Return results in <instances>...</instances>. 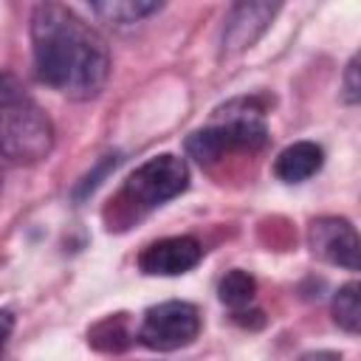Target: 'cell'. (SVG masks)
<instances>
[{
    "label": "cell",
    "mask_w": 361,
    "mask_h": 361,
    "mask_svg": "<svg viewBox=\"0 0 361 361\" xmlns=\"http://www.w3.org/2000/svg\"><path fill=\"white\" fill-rule=\"evenodd\" d=\"M31 54L39 82L79 102L99 96L110 73L107 42L62 3L34 6Z\"/></svg>",
    "instance_id": "6da1fadb"
},
{
    "label": "cell",
    "mask_w": 361,
    "mask_h": 361,
    "mask_svg": "<svg viewBox=\"0 0 361 361\" xmlns=\"http://www.w3.org/2000/svg\"><path fill=\"white\" fill-rule=\"evenodd\" d=\"M268 141L262 107L254 99H234L214 110L212 121L186 138V152L197 164H212L234 149H259Z\"/></svg>",
    "instance_id": "7a4b0ae2"
},
{
    "label": "cell",
    "mask_w": 361,
    "mask_h": 361,
    "mask_svg": "<svg viewBox=\"0 0 361 361\" xmlns=\"http://www.w3.org/2000/svg\"><path fill=\"white\" fill-rule=\"evenodd\" d=\"M3 116V155L11 164H37L54 147V124L42 107L17 85L11 73H3L0 87Z\"/></svg>",
    "instance_id": "3957f363"
},
{
    "label": "cell",
    "mask_w": 361,
    "mask_h": 361,
    "mask_svg": "<svg viewBox=\"0 0 361 361\" xmlns=\"http://www.w3.org/2000/svg\"><path fill=\"white\" fill-rule=\"evenodd\" d=\"M189 186V169L186 161L178 155H155L149 161H144L127 180H124V192L121 197L133 206V209H155L172 197H178L183 189Z\"/></svg>",
    "instance_id": "277c9868"
},
{
    "label": "cell",
    "mask_w": 361,
    "mask_h": 361,
    "mask_svg": "<svg viewBox=\"0 0 361 361\" xmlns=\"http://www.w3.org/2000/svg\"><path fill=\"white\" fill-rule=\"evenodd\" d=\"M138 341L158 353H172L180 347H189L200 336V313L192 302L169 299L161 305H152L138 324Z\"/></svg>",
    "instance_id": "5b68a950"
},
{
    "label": "cell",
    "mask_w": 361,
    "mask_h": 361,
    "mask_svg": "<svg viewBox=\"0 0 361 361\" xmlns=\"http://www.w3.org/2000/svg\"><path fill=\"white\" fill-rule=\"evenodd\" d=\"M307 245L330 265L361 271V234L344 217H316L307 228Z\"/></svg>",
    "instance_id": "8992f818"
},
{
    "label": "cell",
    "mask_w": 361,
    "mask_h": 361,
    "mask_svg": "<svg viewBox=\"0 0 361 361\" xmlns=\"http://www.w3.org/2000/svg\"><path fill=\"white\" fill-rule=\"evenodd\" d=\"M276 11H279L276 3H234L223 20L220 54L231 56V54L251 48L265 34V28L276 17Z\"/></svg>",
    "instance_id": "52a82bcc"
},
{
    "label": "cell",
    "mask_w": 361,
    "mask_h": 361,
    "mask_svg": "<svg viewBox=\"0 0 361 361\" xmlns=\"http://www.w3.org/2000/svg\"><path fill=\"white\" fill-rule=\"evenodd\" d=\"M200 259H203V245L195 237L180 234L149 243L138 254V268L147 276H180L192 271Z\"/></svg>",
    "instance_id": "ba28073f"
},
{
    "label": "cell",
    "mask_w": 361,
    "mask_h": 361,
    "mask_svg": "<svg viewBox=\"0 0 361 361\" xmlns=\"http://www.w3.org/2000/svg\"><path fill=\"white\" fill-rule=\"evenodd\" d=\"M324 164V149L316 141H296L288 144L276 161H274V175L282 183H302L307 178H313Z\"/></svg>",
    "instance_id": "9c48e42d"
},
{
    "label": "cell",
    "mask_w": 361,
    "mask_h": 361,
    "mask_svg": "<svg viewBox=\"0 0 361 361\" xmlns=\"http://www.w3.org/2000/svg\"><path fill=\"white\" fill-rule=\"evenodd\" d=\"M330 316H333V322H336L341 330L361 336V279L344 282V285L333 293Z\"/></svg>",
    "instance_id": "30bf717a"
},
{
    "label": "cell",
    "mask_w": 361,
    "mask_h": 361,
    "mask_svg": "<svg viewBox=\"0 0 361 361\" xmlns=\"http://www.w3.org/2000/svg\"><path fill=\"white\" fill-rule=\"evenodd\" d=\"M90 11L99 14L110 25H133V23H141L144 17L161 11V3H147V0H107V3H90Z\"/></svg>",
    "instance_id": "8fae6325"
},
{
    "label": "cell",
    "mask_w": 361,
    "mask_h": 361,
    "mask_svg": "<svg viewBox=\"0 0 361 361\" xmlns=\"http://www.w3.org/2000/svg\"><path fill=\"white\" fill-rule=\"evenodd\" d=\"M254 293H257V279H254L248 271H240V268L228 271V274L220 279V285H217L220 302L228 305V307L237 310V313H240L245 305H251Z\"/></svg>",
    "instance_id": "7c38bea8"
},
{
    "label": "cell",
    "mask_w": 361,
    "mask_h": 361,
    "mask_svg": "<svg viewBox=\"0 0 361 361\" xmlns=\"http://www.w3.org/2000/svg\"><path fill=\"white\" fill-rule=\"evenodd\" d=\"M130 338H133V333L127 330V316H124V313L107 316V319L99 322V324L90 330V336H87V341H90L93 347H99V350H124V347L130 344Z\"/></svg>",
    "instance_id": "4fadbf2b"
},
{
    "label": "cell",
    "mask_w": 361,
    "mask_h": 361,
    "mask_svg": "<svg viewBox=\"0 0 361 361\" xmlns=\"http://www.w3.org/2000/svg\"><path fill=\"white\" fill-rule=\"evenodd\" d=\"M341 99H344L347 104H358V102H361V51H355L353 59L344 65Z\"/></svg>",
    "instance_id": "5bb4252c"
},
{
    "label": "cell",
    "mask_w": 361,
    "mask_h": 361,
    "mask_svg": "<svg viewBox=\"0 0 361 361\" xmlns=\"http://www.w3.org/2000/svg\"><path fill=\"white\" fill-rule=\"evenodd\" d=\"M296 361H341V355H338V353H333V350H313V353L299 355Z\"/></svg>",
    "instance_id": "9a60e30c"
}]
</instances>
